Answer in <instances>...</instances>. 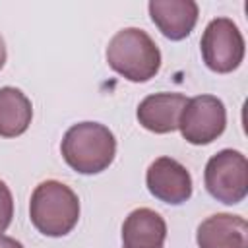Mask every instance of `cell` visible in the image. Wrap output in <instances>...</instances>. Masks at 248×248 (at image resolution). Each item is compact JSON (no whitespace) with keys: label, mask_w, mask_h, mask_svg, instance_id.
Masks as SVG:
<instances>
[{"label":"cell","mask_w":248,"mask_h":248,"mask_svg":"<svg viewBox=\"0 0 248 248\" xmlns=\"http://www.w3.org/2000/svg\"><path fill=\"white\" fill-rule=\"evenodd\" d=\"M6 64V43H4V37L0 35V70L4 68Z\"/></svg>","instance_id":"cell-15"},{"label":"cell","mask_w":248,"mask_h":248,"mask_svg":"<svg viewBox=\"0 0 248 248\" xmlns=\"http://www.w3.org/2000/svg\"><path fill=\"white\" fill-rule=\"evenodd\" d=\"M105 56L116 74L134 83H145L161 70V50L140 27L116 31L107 45Z\"/></svg>","instance_id":"cell-2"},{"label":"cell","mask_w":248,"mask_h":248,"mask_svg":"<svg viewBox=\"0 0 248 248\" xmlns=\"http://www.w3.org/2000/svg\"><path fill=\"white\" fill-rule=\"evenodd\" d=\"M200 48L205 66L215 74L236 70L242 64L246 50L238 25L229 17H215L205 25Z\"/></svg>","instance_id":"cell-5"},{"label":"cell","mask_w":248,"mask_h":248,"mask_svg":"<svg viewBox=\"0 0 248 248\" xmlns=\"http://www.w3.org/2000/svg\"><path fill=\"white\" fill-rule=\"evenodd\" d=\"M0 248H25L19 240L12 238V236H6V234H0Z\"/></svg>","instance_id":"cell-14"},{"label":"cell","mask_w":248,"mask_h":248,"mask_svg":"<svg viewBox=\"0 0 248 248\" xmlns=\"http://www.w3.org/2000/svg\"><path fill=\"white\" fill-rule=\"evenodd\" d=\"M14 217V198L4 180H0V234L10 227Z\"/></svg>","instance_id":"cell-13"},{"label":"cell","mask_w":248,"mask_h":248,"mask_svg":"<svg viewBox=\"0 0 248 248\" xmlns=\"http://www.w3.org/2000/svg\"><path fill=\"white\" fill-rule=\"evenodd\" d=\"M33 118V105L17 87H0V138L21 136Z\"/></svg>","instance_id":"cell-12"},{"label":"cell","mask_w":248,"mask_h":248,"mask_svg":"<svg viewBox=\"0 0 248 248\" xmlns=\"http://www.w3.org/2000/svg\"><path fill=\"white\" fill-rule=\"evenodd\" d=\"M225 126L227 110L223 101L215 95H198L188 99L178 118V130L192 145H207L215 141L225 132Z\"/></svg>","instance_id":"cell-6"},{"label":"cell","mask_w":248,"mask_h":248,"mask_svg":"<svg viewBox=\"0 0 248 248\" xmlns=\"http://www.w3.org/2000/svg\"><path fill=\"white\" fill-rule=\"evenodd\" d=\"M29 217L41 234L66 236L79 221V198L64 182L45 180L31 194Z\"/></svg>","instance_id":"cell-3"},{"label":"cell","mask_w":248,"mask_h":248,"mask_svg":"<svg viewBox=\"0 0 248 248\" xmlns=\"http://www.w3.org/2000/svg\"><path fill=\"white\" fill-rule=\"evenodd\" d=\"M145 184L153 198L169 205H180L192 196V176L188 169L172 157L155 159L147 167Z\"/></svg>","instance_id":"cell-7"},{"label":"cell","mask_w":248,"mask_h":248,"mask_svg":"<svg viewBox=\"0 0 248 248\" xmlns=\"http://www.w3.org/2000/svg\"><path fill=\"white\" fill-rule=\"evenodd\" d=\"M186 95L182 93H153L147 95L136 110L138 122L153 134H170L178 130V118L186 105Z\"/></svg>","instance_id":"cell-10"},{"label":"cell","mask_w":248,"mask_h":248,"mask_svg":"<svg viewBox=\"0 0 248 248\" xmlns=\"http://www.w3.org/2000/svg\"><path fill=\"white\" fill-rule=\"evenodd\" d=\"M196 242L200 248H248V223L232 213L209 215L198 225Z\"/></svg>","instance_id":"cell-9"},{"label":"cell","mask_w":248,"mask_h":248,"mask_svg":"<svg viewBox=\"0 0 248 248\" xmlns=\"http://www.w3.org/2000/svg\"><path fill=\"white\" fill-rule=\"evenodd\" d=\"M205 188L221 203H240L248 194V161L236 149H221L209 157L203 172Z\"/></svg>","instance_id":"cell-4"},{"label":"cell","mask_w":248,"mask_h":248,"mask_svg":"<svg viewBox=\"0 0 248 248\" xmlns=\"http://www.w3.org/2000/svg\"><path fill=\"white\" fill-rule=\"evenodd\" d=\"M60 151L66 165L76 172L99 174L114 161L116 138L105 124L78 122L66 130Z\"/></svg>","instance_id":"cell-1"},{"label":"cell","mask_w":248,"mask_h":248,"mask_svg":"<svg viewBox=\"0 0 248 248\" xmlns=\"http://www.w3.org/2000/svg\"><path fill=\"white\" fill-rule=\"evenodd\" d=\"M167 238L165 219L149 207H138L122 223L124 248H163Z\"/></svg>","instance_id":"cell-11"},{"label":"cell","mask_w":248,"mask_h":248,"mask_svg":"<svg viewBox=\"0 0 248 248\" xmlns=\"http://www.w3.org/2000/svg\"><path fill=\"white\" fill-rule=\"evenodd\" d=\"M151 21L170 41L186 39L200 16V8L194 0H151L147 4Z\"/></svg>","instance_id":"cell-8"}]
</instances>
